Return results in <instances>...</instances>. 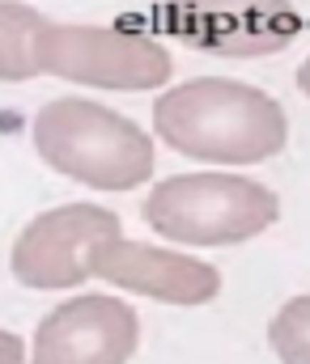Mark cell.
I'll list each match as a JSON object with an SVG mask.
<instances>
[{"label": "cell", "mask_w": 310, "mask_h": 364, "mask_svg": "<svg viewBox=\"0 0 310 364\" xmlns=\"http://www.w3.org/2000/svg\"><path fill=\"white\" fill-rule=\"evenodd\" d=\"M268 343L281 364H310V292L285 301L268 322Z\"/></svg>", "instance_id": "30bf717a"}, {"label": "cell", "mask_w": 310, "mask_h": 364, "mask_svg": "<svg viewBox=\"0 0 310 364\" xmlns=\"http://www.w3.org/2000/svg\"><path fill=\"white\" fill-rule=\"evenodd\" d=\"M94 275L123 292H140L166 305H208L221 292V272L212 263L128 237H115L98 255Z\"/></svg>", "instance_id": "ba28073f"}, {"label": "cell", "mask_w": 310, "mask_h": 364, "mask_svg": "<svg viewBox=\"0 0 310 364\" xmlns=\"http://www.w3.org/2000/svg\"><path fill=\"white\" fill-rule=\"evenodd\" d=\"M145 225L179 246H242L277 225L281 199L272 186L247 174H175L145 199Z\"/></svg>", "instance_id": "3957f363"}, {"label": "cell", "mask_w": 310, "mask_h": 364, "mask_svg": "<svg viewBox=\"0 0 310 364\" xmlns=\"http://www.w3.org/2000/svg\"><path fill=\"white\" fill-rule=\"evenodd\" d=\"M47 17L21 0H0V81H30L38 77V38Z\"/></svg>", "instance_id": "9c48e42d"}, {"label": "cell", "mask_w": 310, "mask_h": 364, "mask_svg": "<svg viewBox=\"0 0 310 364\" xmlns=\"http://www.w3.org/2000/svg\"><path fill=\"white\" fill-rule=\"evenodd\" d=\"M140 343V318L119 296H73L38 331L30 364H128Z\"/></svg>", "instance_id": "52a82bcc"}, {"label": "cell", "mask_w": 310, "mask_h": 364, "mask_svg": "<svg viewBox=\"0 0 310 364\" xmlns=\"http://www.w3.org/2000/svg\"><path fill=\"white\" fill-rule=\"evenodd\" d=\"M162 26L205 55L259 60L285 51L298 38L302 17L289 0H166Z\"/></svg>", "instance_id": "8992f818"}, {"label": "cell", "mask_w": 310, "mask_h": 364, "mask_svg": "<svg viewBox=\"0 0 310 364\" xmlns=\"http://www.w3.org/2000/svg\"><path fill=\"white\" fill-rule=\"evenodd\" d=\"M34 149L64 178L94 191H132L153 178V136L90 97H56L34 114Z\"/></svg>", "instance_id": "7a4b0ae2"}, {"label": "cell", "mask_w": 310, "mask_h": 364, "mask_svg": "<svg viewBox=\"0 0 310 364\" xmlns=\"http://www.w3.org/2000/svg\"><path fill=\"white\" fill-rule=\"evenodd\" d=\"M298 90H302V93L310 97V55L302 60V68H298Z\"/></svg>", "instance_id": "7c38bea8"}, {"label": "cell", "mask_w": 310, "mask_h": 364, "mask_svg": "<svg viewBox=\"0 0 310 364\" xmlns=\"http://www.w3.org/2000/svg\"><path fill=\"white\" fill-rule=\"evenodd\" d=\"M38 68L47 77L90 85V90L145 93L170 81V51L140 30L110 26H56L47 21L38 38Z\"/></svg>", "instance_id": "277c9868"}, {"label": "cell", "mask_w": 310, "mask_h": 364, "mask_svg": "<svg viewBox=\"0 0 310 364\" xmlns=\"http://www.w3.org/2000/svg\"><path fill=\"white\" fill-rule=\"evenodd\" d=\"M153 127L166 149L208 166H255L289 144L281 102L225 77H196L166 90L153 106Z\"/></svg>", "instance_id": "6da1fadb"}, {"label": "cell", "mask_w": 310, "mask_h": 364, "mask_svg": "<svg viewBox=\"0 0 310 364\" xmlns=\"http://www.w3.org/2000/svg\"><path fill=\"white\" fill-rule=\"evenodd\" d=\"M119 237V216L98 203H64L38 212L13 242V279L38 292L77 288L94 275V263Z\"/></svg>", "instance_id": "5b68a950"}, {"label": "cell", "mask_w": 310, "mask_h": 364, "mask_svg": "<svg viewBox=\"0 0 310 364\" xmlns=\"http://www.w3.org/2000/svg\"><path fill=\"white\" fill-rule=\"evenodd\" d=\"M26 360V343L9 331H0V364H21Z\"/></svg>", "instance_id": "8fae6325"}]
</instances>
